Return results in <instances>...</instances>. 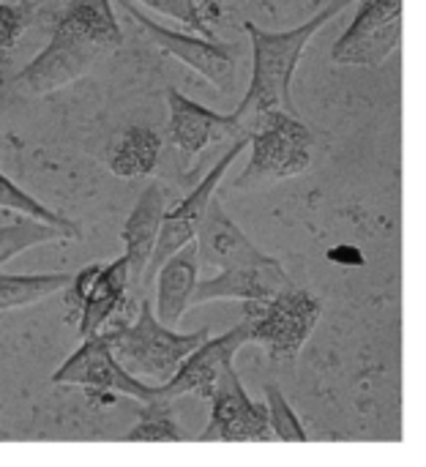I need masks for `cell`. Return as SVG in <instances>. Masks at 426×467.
<instances>
[{
  "label": "cell",
  "instance_id": "d6986e66",
  "mask_svg": "<svg viewBox=\"0 0 426 467\" xmlns=\"http://www.w3.org/2000/svg\"><path fill=\"white\" fill-rule=\"evenodd\" d=\"M68 282L71 274H0V315L63 293Z\"/></svg>",
  "mask_w": 426,
  "mask_h": 467
},
{
  "label": "cell",
  "instance_id": "9c48e42d",
  "mask_svg": "<svg viewBox=\"0 0 426 467\" xmlns=\"http://www.w3.org/2000/svg\"><path fill=\"white\" fill-rule=\"evenodd\" d=\"M249 140L252 134L244 131L241 137H235V142L219 156V161L205 172V178L175 205L164 213V222H161V233H159V244L153 249V257L148 263V271H145V282L153 279V274L161 268L164 260H170L175 252H181L183 246H189L194 238H197V230L203 224V216L211 205V200L216 197V186L222 183L224 172L230 170V164L241 156V150L249 148Z\"/></svg>",
  "mask_w": 426,
  "mask_h": 467
},
{
  "label": "cell",
  "instance_id": "8fae6325",
  "mask_svg": "<svg viewBox=\"0 0 426 467\" xmlns=\"http://www.w3.org/2000/svg\"><path fill=\"white\" fill-rule=\"evenodd\" d=\"M246 345H252V331H249L246 320H241L235 328H230L222 337H208L197 350L189 353V358L178 367V372L164 386H156V394L170 402H175L186 394L211 400L216 380L222 378V372L227 367H233L238 350Z\"/></svg>",
  "mask_w": 426,
  "mask_h": 467
},
{
  "label": "cell",
  "instance_id": "6da1fadb",
  "mask_svg": "<svg viewBox=\"0 0 426 467\" xmlns=\"http://www.w3.org/2000/svg\"><path fill=\"white\" fill-rule=\"evenodd\" d=\"M123 30L109 0H68L44 49L14 77L27 93H55L85 77L104 55L118 52Z\"/></svg>",
  "mask_w": 426,
  "mask_h": 467
},
{
  "label": "cell",
  "instance_id": "4fadbf2b",
  "mask_svg": "<svg viewBox=\"0 0 426 467\" xmlns=\"http://www.w3.org/2000/svg\"><path fill=\"white\" fill-rule=\"evenodd\" d=\"M290 287L293 282L285 265L276 257H271L268 263H260V265L224 268L216 276L200 279L192 296V306H203L211 301H244V304L271 301Z\"/></svg>",
  "mask_w": 426,
  "mask_h": 467
},
{
  "label": "cell",
  "instance_id": "ac0fdd59",
  "mask_svg": "<svg viewBox=\"0 0 426 467\" xmlns=\"http://www.w3.org/2000/svg\"><path fill=\"white\" fill-rule=\"evenodd\" d=\"M161 153V137L159 131L148 129V126H131L126 129L118 142L109 150V172L118 178H145L153 172L156 161Z\"/></svg>",
  "mask_w": 426,
  "mask_h": 467
},
{
  "label": "cell",
  "instance_id": "277c9868",
  "mask_svg": "<svg viewBox=\"0 0 426 467\" xmlns=\"http://www.w3.org/2000/svg\"><path fill=\"white\" fill-rule=\"evenodd\" d=\"M252 156L241 178L235 181L238 189L296 178L312 164L315 134L312 129L290 112H260L252 123Z\"/></svg>",
  "mask_w": 426,
  "mask_h": 467
},
{
  "label": "cell",
  "instance_id": "5b68a950",
  "mask_svg": "<svg viewBox=\"0 0 426 467\" xmlns=\"http://www.w3.org/2000/svg\"><path fill=\"white\" fill-rule=\"evenodd\" d=\"M252 342L263 345L271 361H290L301 353L320 320V301L298 287L279 293L271 301L246 304Z\"/></svg>",
  "mask_w": 426,
  "mask_h": 467
},
{
  "label": "cell",
  "instance_id": "603a6c76",
  "mask_svg": "<svg viewBox=\"0 0 426 467\" xmlns=\"http://www.w3.org/2000/svg\"><path fill=\"white\" fill-rule=\"evenodd\" d=\"M0 208H5V211H16V213H22V216H27V219L44 222V224L60 227V230H68L74 238H79V235H82V230H79V224H77V222H71V219H66V216L55 213L52 208H47L44 202H38V200H36L33 194H27L22 186H16L5 172H0Z\"/></svg>",
  "mask_w": 426,
  "mask_h": 467
},
{
  "label": "cell",
  "instance_id": "3957f363",
  "mask_svg": "<svg viewBox=\"0 0 426 467\" xmlns=\"http://www.w3.org/2000/svg\"><path fill=\"white\" fill-rule=\"evenodd\" d=\"M208 337H211L208 328L178 334L175 328L164 326L156 317L151 301L140 304L134 323L104 334L118 364L134 378L156 380V386H164L178 372V367L189 358V353L197 350Z\"/></svg>",
  "mask_w": 426,
  "mask_h": 467
},
{
  "label": "cell",
  "instance_id": "7c38bea8",
  "mask_svg": "<svg viewBox=\"0 0 426 467\" xmlns=\"http://www.w3.org/2000/svg\"><path fill=\"white\" fill-rule=\"evenodd\" d=\"M167 109H170L167 140H170V145L175 148V153L183 161L200 156L208 145L222 142L224 137L244 134L241 131V118L235 112L208 109V107L192 101L189 96H183L175 88L167 90Z\"/></svg>",
  "mask_w": 426,
  "mask_h": 467
},
{
  "label": "cell",
  "instance_id": "2e32d148",
  "mask_svg": "<svg viewBox=\"0 0 426 467\" xmlns=\"http://www.w3.org/2000/svg\"><path fill=\"white\" fill-rule=\"evenodd\" d=\"M200 282V252L197 244L192 241L181 252H175L170 260L161 263L156 271V317L175 328L186 309L192 306V296Z\"/></svg>",
  "mask_w": 426,
  "mask_h": 467
},
{
  "label": "cell",
  "instance_id": "e0dca14e",
  "mask_svg": "<svg viewBox=\"0 0 426 467\" xmlns=\"http://www.w3.org/2000/svg\"><path fill=\"white\" fill-rule=\"evenodd\" d=\"M129 263L120 254L118 260L99 265L96 276L90 279V287L82 298L79 306V317H77V328L82 339L99 337L101 328L123 309L126 296H129Z\"/></svg>",
  "mask_w": 426,
  "mask_h": 467
},
{
  "label": "cell",
  "instance_id": "52a82bcc",
  "mask_svg": "<svg viewBox=\"0 0 426 467\" xmlns=\"http://www.w3.org/2000/svg\"><path fill=\"white\" fill-rule=\"evenodd\" d=\"M211 416L197 443H271V421L265 402H255L235 367H227L211 394Z\"/></svg>",
  "mask_w": 426,
  "mask_h": 467
},
{
  "label": "cell",
  "instance_id": "30bf717a",
  "mask_svg": "<svg viewBox=\"0 0 426 467\" xmlns=\"http://www.w3.org/2000/svg\"><path fill=\"white\" fill-rule=\"evenodd\" d=\"M55 386H79L93 394H120L134 402L156 400V386L129 375L112 356L104 334L82 339V345L55 369Z\"/></svg>",
  "mask_w": 426,
  "mask_h": 467
},
{
  "label": "cell",
  "instance_id": "484cf974",
  "mask_svg": "<svg viewBox=\"0 0 426 467\" xmlns=\"http://www.w3.org/2000/svg\"><path fill=\"white\" fill-rule=\"evenodd\" d=\"M3 3H11V5H19V8H25L30 16H36V11H38V3L41 0H3Z\"/></svg>",
  "mask_w": 426,
  "mask_h": 467
},
{
  "label": "cell",
  "instance_id": "ba28073f",
  "mask_svg": "<svg viewBox=\"0 0 426 467\" xmlns=\"http://www.w3.org/2000/svg\"><path fill=\"white\" fill-rule=\"evenodd\" d=\"M120 8L129 19H134L148 38L153 41V47H159L161 52L183 60L189 68H194L200 77H205L211 85H216V90L227 93L235 85V68H238V44H224V41H213V38H203V36H192V33H178L170 30L159 22H153L148 14H142L134 3L120 0Z\"/></svg>",
  "mask_w": 426,
  "mask_h": 467
},
{
  "label": "cell",
  "instance_id": "d4e9b609",
  "mask_svg": "<svg viewBox=\"0 0 426 467\" xmlns=\"http://www.w3.org/2000/svg\"><path fill=\"white\" fill-rule=\"evenodd\" d=\"M30 22H33V16L25 8L0 0V63H5L11 57V52L16 49V44Z\"/></svg>",
  "mask_w": 426,
  "mask_h": 467
},
{
  "label": "cell",
  "instance_id": "ffe728a7",
  "mask_svg": "<svg viewBox=\"0 0 426 467\" xmlns=\"http://www.w3.org/2000/svg\"><path fill=\"white\" fill-rule=\"evenodd\" d=\"M120 441L123 443H183L189 441V435L175 419V402L156 397L140 405L137 424Z\"/></svg>",
  "mask_w": 426,
  "mask_h": 467
},
{
  "label": "cell",
  "instance_id": "9a60e30c",
  "mask_svg": "<svg viewBox=\"0 0 426 467\" xmlns=\"http://www.w3.org/2000/svg\"><path fill=\"white\" fill-rule=\"evenodd\" d=\"M164 213H167V194H164L161 183H148L142 189V194L137 197V202H134V208L126 216L123 230H120L123 257L129 263V282L131 285H137L148 271V263H151L153 249L159 244Z\"/></svg>",
  "mask_w": 426,
  "mask_h": 467
},
{
  "label": "cell",
  "instance_id": "7402d4cb",
  "mask_svg": "<svg viewBox=\"0 0 426 467\" xmlns=\"http://www.w3.org/2000/svg\"><path fill=\"white\" fill-rule=\"evenodd\" d=\"M151 5L153 11L178 19L186 30L203 38H213V30L222 19V3L219 0H140Z\"/></svg>",
  "mask_w": 426,
  "mask_h": 467
},
{
  "label": "cell",
  "instance_id": "44dd1931",
  "mask_svg": "<svg viewBox=\"0 0 426 467\" xmlns=\"http://www.w3.org/2000/svg\"><path fill=\"white\" fill-rule=\"evenodd\" d=\"M52 241H77L68 230H60V227H52V224H44V222H36V219H19V222H11V224H3L0 227V268L5 263H11L16 254L33 249V246H44V244H52Z\"/></svg>",
  "mask_w": 426,
  "mask_h": 467
},
{
  "label": "cell",
  "instance_id": "8992f818",
  "mask_svg": "<svg viewBox=\"0 0 426 467\" xmlns=\"http://www.w3.org/2000/svg\"><path fill=\"white\" fill-rule=\"evenodd\" d=\"M405 0H358L350 27L331 47V60L342 66H380L402 44Z\"/></svg>",
  "mask_w": 426,
  "mask_h": 467
},
{
  "label": "cell",
  "instance_id": "7a4b0ae2",
  "mask_svg": "<svg viewBox=\"0 0 426 467\" xmlns=\"http://www.w3.org/2000/svg\"><path fill=\"white\" fill-rule=\"evenodd\" d=\"M356 0H331L320 14L307 19L298 27L290 30H263L255 22H244V30L252 44V79L249 90L241 99V104L233 109L241 120L246 112H290L298 115L296 101H293V77L301 63L304 49L309 41L320 33L323 25H328L334 16H339L348 5Z\"/></svg>",
  "mask_w": 426,
  "mask_h": 467
},
{
  "label": "cell",
  "instance_id": "cb8c5ba5",
  "mask_svg": "<svg viewBox=\"0 0 426 467\" xmlns=\"http://www.w3.org/2000/svg\"><path fill=\"white\" fill-rule=\"evenodd\" d=\"M265 410H268L274 441H282V443H307L309 441L307 427L301 424L298 413L293 410L290 400L285 397V391L276 383L265 386Z\"/></svg>",
  "mask_w": 426,
  "mask_h": 467
},
{
  "label": "cell",
  "instance_id": "5bb4252c",
  "mask_svg": "<svg viewBox=\"0 0 426 467\" xmlns=\"http://www.w3.org/2000/svg\"><path fill=\"white\" fill-rule=\"evenodd\" d=\"M194 244L200 252V265L219 268V271L238 268V265H260L271 260V254H265L246 238V233L230 219V213L216 197L211 200L203 216Z\"/></svg>",
  "mask_w": 426,
  "mask_h": 467
},
{
  "label": "cell",
  "instance_id": "4316f807",
  "mask_svg": "<svg viewBox=\"0 0 426 467\" xmlns=\"http://www.w3.org/2000/svg\"><path fill=\"white\" fill-rule=\"evenodd\" d=\"M0 410H3V402H0ZM5 441H11V435L0 427V443H5Z\"/></svg>",
  "mask_w": 426,
  "mask_h": 467
}]
</instances>
